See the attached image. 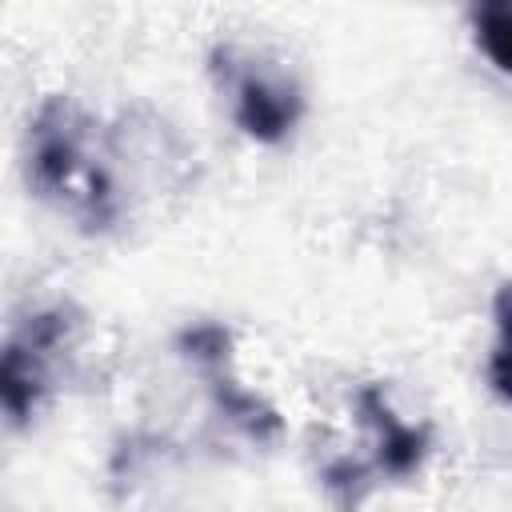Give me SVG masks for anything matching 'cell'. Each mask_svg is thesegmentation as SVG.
<instances>
[{
	"mask_svg": "<svg viewBox=\"0 0 512 512\" xmlns=\"http://www.w3.org/2000/svg\"><path fill=\"white\" fill-rule=\"evenodd\" d=\"M476 48L492 60L496 72L512 76V0H484L468 12Z\"/></svg>",
	"mask_w": 512,
	"mask_h": 512,
	"instance_id": "cell-6",
	"label": "cell"
},
{
	"mask_svg": "<svg viewBox=\"0 0 512 512\" xmlns=\"http://www.w3.org/2000/svg\"><path fill=\"white\" fill-rule=\"evenodd\" d=\"M208 68L216 84L232 92V120L248 140L280 144L284 136H292V128L304 116V92L284 68L260 56H240L228 44L212 48Z\"/></svg>",
	"mask_w": 512,
	"mask_h": 512,
	"instance_id": "cell-2",
	"label": "cell"
},
{
	"mask_svg": "<svg viewBox=\"0 0 512 512\" xmlns=\"http://www.w3.org/2000/svg\"><path fill=\"white\" fill-rule=\"evenodd\" d=\"M492 320H496V344L488 356V384L500 400H512V280L496 288Z\"/></svg>",
	"mask_w": 512,
	"mask_h": 512,
	"instance_id": "cell-7",
	"label": "cell"
},
{
	"mask_svg": "<svg viewBox=\"0 0 512 512\" xmlns=\"http://www.w3.org/2000/svg\"><path fill=\"white\" fill-rule=\"evenodd\" d=\"M368 476H372V468L368 464H356V460H332L320 472V480H324V488H328V496H332V504L340 512H356L364 504V496L372 488Z\"/></svg>",
	"mask_w": 512,
	"mask_h": 512,
	"instance_id": "cell-8",
	"label": "cell"
},
{
	"mask_svg": "<svg viewBox=\"0 0 512 512\" xmlns=\"http://www.w3.org/2000/svg\"><path fill=\"white\" fill-rule=\"evenodd\" d=\"M68 332H72L68 308H40L16 320V328L8 332L0 356V404L12 428H24L40 408L52 380V360L64 348Z\"/></svg>",
	"mask_w": 512,
	"mask_h": 512,
	"instance_id": "cell-3",
	"label": "cell"
},
{
	"mask_svg": "<svg viewBox=\"0 0 512 512\" xmlns=\"http://www.w3.org/2000/svg\"><path fill=\"white\" fill-rule=\"evenodd\" d=\"M356 412H360V420L368 424V432L376 440L372 468L384 472V476H392V480L416 476L420 464H424V456H428V448H432L428 424H420V428L416 424H404L392 412V404H388V396H384L380 384H364L356 392Z\"/></svg>",
	"mask_w": 512,
	"mask_h": 512,
	"instance_id": "cell-5",
	"label": "cell"
},
{
	"mask_svg": "<svg viewBox=\"0 0 512 512\" xmlns=\"http://www.w3.org/2000/svg\"><path fill=\"white\" fill-rule=\"evenodd\" d=\"M108 160V136L72 96H48L28 120V188L88 236L112 232L124 216Z\"/></svg>",
	"mask_w": 512,
	"mask_h": 512,
	"instance_id": "cell-1",
	"label": "cell"
},
{
	"mask_svg": "<svg viewBox=\"0 0 512 512\" xmlns=\"http://www.w3.org/2000/svg\"><path fill=\"white\" fill-rule=\"evenodd\" d=\"M176 348H180L184 360H192V364L200 368V376H204V384H208L216 408H220V412L228 416V424H236L248 440L268 444V440H276V436L284 432L280 412H276L268 400H260L256 392L240 388V380L232 376V332H228L224 324H212V320H208V324H192V328H184V332L176 336Z\"/></svg>",
	"mask_w": 512,
	"mask_h": 512,
	"instance_id": "cell-4",
	"label": "cell"
}]
</instances>
